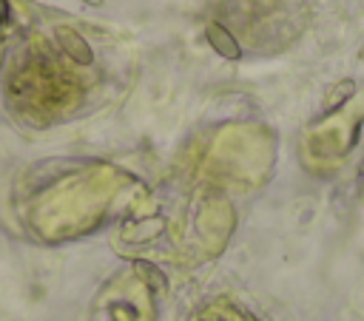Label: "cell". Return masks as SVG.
<instances>
[{"label":"cell","instance_id":"6da1fadb","mask_svg":"<svg viewBox=\"0 0 364 321\" xmlns=\"http://www.w3.org/2000/svg\"><path fill=\"white\" fill-rule=\"evenodd\" d=\"M54 40H57L60 51H63L71 62H77V65H91V62H94V51H91L88 40H85L77 28H71V26H57V28H54Z\"/></svg>","mask_w":364,"mask_h":321},{"label":"cell","instance_id":"7a4b0ae2","mask_svg":"<svg viewBox=\"0 0 364 321\" xmlns=\"http://www.w3.org/2000/svg\"><path fill=\"white\" fill-rule=\"evenodd\" d=\"M205 40H208V45H210L219 57H225V60H239V57H242L239 40H236L222 23H216V20H210V23L205 26Z\"/></svg>","mask_w":364,"mask_h":321},{"label":"cell","instance_id":"3957f363","mask_svg":"<svg viewBox=\"0 0 364 321\" xmlns=\"http://www.w3.org/2000/svg\"><path fill=\"white\" fill-rule=\"evenodd\" d=\"M131 264H134L136 276L148 284L151 293H156V295H165L168 293V276H165V270H159L154 261H145V259H134Z\"/></svg>","mask_w":364,"mask_h":321},{"label":"cell","instance_id":"277c9868","mask_svg":"<svg viewBox=\"0 0 364 321\" xmlns=\"http://www.w3.org/2000/svg\"><path fill=\"white\" fill-rule=\"evenodd\" d=\"M353 91H355V82H353V80H341V82H336V85L327 91L324 114H327V111H336L338 105H344V102L353 97Z\"/></svg>","mask_w":364,"mask_h":321},{"label":"cell","instance_id":"5b68a950","mask_svg":"<svg viewBox=\"0 0 364 321\" xmlns=\"http://www.w3.org/2000/svg\"><path fill=\"white\" fill-rule=\"evenodd\" d=\"M80 3H85V6H102L105 0H80Z\"/></svg>","mask_w":364,"mask_h":321}]
</instances>
